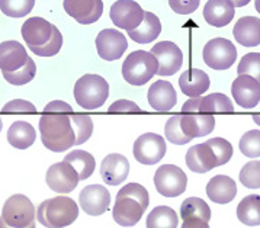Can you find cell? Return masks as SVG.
Instances as JSON below:
<instances>
[{
    "label": "cell",
    "mask_w": 260,
    "mask_h": 228,
    "mask_svg": "<svg viewBox=\"0 0 260 228\" xmlns=\"http://www.w3.org/2000/svg\"><path fill=\"white\" fill-rule=\"evenodd\" d=\"M22 38L40 57H54L62 47V35L55 25L44 18H29L22 25Z\"/></svg>",
    "instance_id": "1"
},
{
    "label": "cell",
    "mask_w": 260,
    "mask_h": 228,
    "mask_svg": "<svg viewBox=\"0 0 260 228\" xmlns=\"http://www.w3.org/2000/svg\"><path fill=\"white\" fill-rule=\"evenodd\" d=\"M148 192L143 185L129 183L125 185L116 195L112 215L116 224L121 227H133L143 218L148 208Z\"/></svg>",
    "instance_id": "2"
},
{
    "label": "cell",
    "mask_w": 260,
    "mask_h": 228,
    "mask_svg": "<svg viewBox=\"0 0 260 228\" xmlns=\"http://www.w3.org/2000/svg\"><path fill=\"white\" fill-rule=\"evenodd\" d=\"M40 133L42 144L54 153H61L76 145V133L70 115L45 112L40 119Z\"/></svg>",
    "instance_id": "3"
},
{
    "label": "cell",
    "mask_w": 260,
    "mask_h": 228,
    "mask_svg": "<svg viewBox=\"0 0 260 228\" xmlns=\"http://www.w3.org/2000/svg\"><path fill=\"white\" fill-rule=\"evenodd\" d=\"M79 217V207L72 198L55 197L40 204L37 209L38 222L47 228L72 225Z\"/></svg>",
    "instance_id": "4"
},
{
    "label": "cell",
    "mask_w": 260,
    "mask_h": 228,
    "mask_svg": "<svg viewBox=\"0 0 260 228\" xmlns=\"http://www.w3.org/2000/svg\"><path fill=\"white\" fill-rule=\"evenodd\" d=\"M35 221L37 209L25 195H13L2 208L0 228H35Z\"/></svg>",
    "instance_id": "5"
},
{
    "label": "cell",
    "mask_w": 260,
    "mask_h": 228,
    "mask_svg": "<svg viewBox=\"0 0 260 228\" xmlns=\"http://www.w3.org/2000/svg\"><path fill=\"white\" fill-rule=\"evenodd\" d=\"M109 84L102 76L84 74L74 84V99L84 109L94 111L108 101Z\"/></svg>",
    "instance_id": "6"
},
{
    "label": "cell",
    "mask_w": 260,
    "mask_h": 228,
    "mask_svg": "<svg viewBox=\"0 0 260 228\" xmlns=\"http://www.w3.org/2000/svg\"><path fill=\"white\" fill-rule=\"evenodd\" d=\"M158 72L157 58L147 51L131 52L122 64V76L125 82L133 86H143L154 77Z\"/></svg>",
    "instance_id": "7"
},
{
    "label": "cell",
    "mask_w": 260,
    "mask_h": 228,
    "mask_svg": "<svg viewBox=\"0 0 260 228\" xmlns=\"http://www.w3.org/2000/svg\"><path fill=\"white\" fill-rule=\"evenodd\" d=\"M205 64L214 70H227L237 58L236 45L225 38H214L207 42L202 52Z\"/></svg>",
    "instance_id": "8"
},
{
    "label": "cell",
    "mask_w": 260,
    "mask_h": 228,
    "mask_svg": "<svg viewBox=\"0 0 260 228\" xmlns=\"http://www.w3.org/2000/svg\"><path fill=\"white\" fill-rule=\"evenodd\" d=\"M157 192L166 198H176L186 190L187 177L180 167L165 165L157 169L154 175Z\"/></svg>",
    "instance_id": "9"
},
{
    "label": "cell",
    "mask_w": 260,
    "mask_h": 228,
    "mask_svg": "<svg viewBox=\"0 0 260 228\" xmlns=\"http://www.w3.org/2000/svg\"><path fill=\"white\" fill-rule=\"evenodd\" d=\"M166 141L161 135L147 133L140 135L134 143V157L141 165H156L166 154Z\"/></svg>",
    "instance_id": "10"
},
{
    "label": "cell",
    "mask_w": 260,
    "mask_h": 228,
    "mask_svg": "<svg viewBox=\"0 0 260 228\" xmlns=\"http://www.w3.org/2000/svg\"><path fill=\"white\" fill-rule=\"evenodd\" d=\"M144 13L143 8L134 0H118L111 6L109 16L119 29L133 31L143 22Z\"/></svg>",
    "instance_id": "11"
},
{
    "label": "cell",
    "mask_w": 260,
    "mask_h": 228,
    "mask_svg": "<svg viewBox=\"0 0 260 228\" xmlns=\"http://www.w3.org/2000/svg\"><path fill=\"white\" fill-rule=\"evenodd\" d=\"M47 185L57 193H70L79 185V173L69 161H60L47 170Z\"/></svg>",
    "instance_id": "12"
},
{
    "label": "cell",
    "mask_w": 260,
    "mask_h": 228,
    "mask_svg": "<svg viewBox=\"0 0 260 228\" xmlns=\"http://www.w3.org/2000/svg\"><path fill=\"white\" fill-rule=\"evenodd\" d=\"M151 54L158 61V76H173L177 70H180L183 64V54L182 50L177 47L175 42L161 41L153 45Z\"/></svg>",
    "instance_id": "13"
},
{
    "label": "cell",
    "mask_w": 260,
    "mask_h": 228,
    "mask_svg": "<svg viewBox=\"0 0 260 228\" xmlns=\"http://www.w3.org/2000/svg\"><path fill=\"white\" fill-rule=\"evenodd\" d=\"M128 48V42L124 34L118 29H104L96 37V50L101 58L106 61H114L122 57L125 50Z\"/></svg>",
    "instance_id": "14"
},
{
    "label": "cell",
    "mask_w": 260,
    "mask_h": 228,
    "mask_svg": "<svg viewBox=\"0 0 260 228\" xmlns=\"http://www.w3.org/2000/svg\"><path fill=\"white\" fill-rule=\"evenodd\" d=\"M62 6L69 16L82 25L94 23L104 13L102 0H64Z\"/></svg>",
    "instance_id": "15"
},
{
    "label": "cell",
    "mask_w": 260,
    "mask_h": 228,
    "mask_svg": "<svg viewBox=\"0 0 260 228\" xmlns=\"http://www.w3.org/2000/svg\"><path fill=\"white\" fill-rule=\"evenodd\" d=\"M79 202H80V208L87 215L98 217L108 211L111 204V193L105 186L94 183L86 186L80 192Z\"/></svg>",
    "instance_id": "16"
},
{
    "label": "cell",
    "mask_w": 260,
    "mask_h": 228,
    "mask_svg": "<svg viewBox=\"0 0 260 228\" xmlns=\"http://www.w3.org/2000/svg\"><path fill=\"white\" fill-rule=\"evenodd\" d=\"M231 93L241 108L253 109L260 102V83L251 76L240 74L231 84Z\"/></svg>",
    "instance_id": "17"
},
{
    "label": "cell",
    "mask_w": 260,
    "mask_h": 228,
    "mask_svg": "<svg viewBox=\"0 0 260 228\" xmlns=\"http://www.w3.org/2000/svg\"><path fill=\"white\" fill-rule=\"evenodd\" d=\"M234 106L229 96L222 93H211L208 96L190 97L182 106V112H233Z\"/></svg>",
    "instance_id": "18"
},
{
    "label": "cell",
    "mask_w": 260,
    "mask_h": 228,
    "mask_svg": "<svg viewBox=\"0 0 260 228\" xmlns=\"http://www.w3.org/2000/svg\"><path fill=\"white\" fill-rule=\"evenodd\" d=\"M186 165L193 173L204 175L214 167H218V158L212 147L205 141L202 144L190 147L186 153Z\"/></svg>",
    "instance_id": "19"
},
{
    "label": "cell",
    "mask_w": 260,
    "mask_h": 228,
    "mask_svg": "<svg viewBox=\"0 0 260 228\" xmlns=\"http://www.w3.org/2000/svg\"><path fill=\"white\" fill-rule=\"evenodd\" d=\"M150 106L157 112L172 111L177 104V94L173 84L166 80H157L150 86L147 94Z\"/></svg>",
    "instance_id": "20"
},
{
    "label": "cell",
    "mask_w": 260,
    "mask_h": 228,
    "mask_svg": "<svg viewBox=\"0 0 260 228\" xmlns=\"http://www.w3.org/2000/svg\"><path fill=\"white\" fill-rule=\"evenodd\" d=\"M31 57L25 47L18 41H5L0 44V70L2 73H15L22 69Z\"/></svg>",
    "instance_id": "21"
},
{
    "label": "cell",
    "mask_w": 260,
    "mask_h": 228,
    "mask_svg": "<svg viewBox=\"0 0 260 228\" xmlns=\"http://www.w3.org/2000/svg\"><path fill=\"white\" fill-rule=\"evenodd\" d=\"M129 173V163L122 154H109L101 165V175L106 185H121Z\"/></svg>",
    "instance_id": "22"
},
{
    "label": "cell",
    "mask_w": 260,
    "mask_h": 228,
    "mask_svg": "<svg viewBox=\"0 0 260 228\" xmlns=\"http://www.w3.org/2000/svg\"><path fill=\"white\" fill-rule=\"evenodd\" d=\"M180 128L190 140L211 134L215 128L214 115H201V112H189L180 115Z\"/></svg>",
    "instance_id": "23"
},
{
    "label": "cell",
    "mask_w": 260,
    "mask_h": 228,
    "mask_svg": "<svg viewBox=\"0 0 260 228\" xmlns=\"http://www.w3.org/2000/svg\"><path fill=\"white\" fill-rule=\"evenodd\" d=\"M234 6L230 0H208L204 8L205 21L215 28L227 26L234 19Z\"/></svg>",
    "instance_id": "24"
},
{
    "label": "cell",
    "mask_w": 260,
    "mask_h": 228,
    "mask_svg": "<svg viewBox=\"0 0 260 228\" xmlns=\"http://www.w3.org/2000/svg\"><path fill=\"white\" fill-rule=\"evenodd\" d=\"M236 41L243 47L260 45V19L256 16H243L233 28Z\"/></svg>",
    "instance_id": "25"
},
{
    "label": "cell",
    "mask_w": 260,
    "mask_h": 228,
    "mask_svg": "<svg viewBox=\"0 0 260 228\" xmlns=\"http://www.w3.org/2000/svg\"><path fill=\"white\" fill-rule=\"evenodd\" d=\"M207 195L215 204H229L237 195V185L231 177L225 175L214 176L207 185Z\"/></svg>",
    "instance_id": "26"
},
{
    "label": "cell",
    "mask_w": 260,
    "mask_h": 228,
    "mask_svg": "<svg viewBox=\"0 0 260 228\" xmlns=\"http://www.w3.org/2000/svg\"><path fill=\"white\" fill-rule=\"evenodd\" d=\"M209 76L204 70L190 69L182 73L179 77V86L182 93L189 97H199L209 89Z\"/></svg>",
    "instance_id": "27"
},
{
    "label": "cell",
    "mask_w": 260,
    "mask_h": 228,
    "mask_svg": "<svg viewBox=\"0 0 260 228\" xmlns=\"http://www.w3.org/2000/svg\"><path fill=\"white\" fill-rule=\"evenodd\" d=\"M161 32V23L160 19L157 18L154 13L151 12H146L144 13V19L140 23V26L128 31V37L133 41L138 42V44H150L154 40H157V37Z\"/></svg>",
    "instance_id": "28"
},
{
    "label": "cell",
    "mask_w": 260,
    "mask_h": 228,
    "mask_svg": "<svg viewBox=\"0 0 260 228\" xmlns=\"http://www.w3.org/2000/svg\"><path fill=\"white\" fill-rule=\"evenodd\" d=\"M37 133L29 122L25 121H16L9 126L8 131V141L12 147L18 150H26L35 143Z\"/></svg>",
    "instance_id": "29"
},
{
    "label": "cell",
    "mask_w": 260,
    "mask_h": 228,
    "mask_svg": "<svg viewBox=\"0 0 260 228\" xmlns=\"http://www.w3.org/2000/svg\"><path fill=\"white\" fill-rule=\"evenodd\" d=\"M237 217L243 224H246L249 227L260 225L259 195H247L246 198H243L237 207Z\"/></svg>",
    "instance_id": "30"
},
{
    "label": "cell",
    "mask_w": 260,
    "mask_h": 228,
    "mask_svg": "<svg viewBox=\"0 0 260 228\" xmlns=\"http://www.w3.org/2000/svg\"><path fill=\"white\" fill-rule=\"evenodd\" d=\"M64 161H69L76 169L80 180H86L92 176V173L94 172V165H96L94 157L83 150H73L72 153H69L64 157Z\"/></svg>",
    "instance_id": "31"
},
{
    "label": "cell",
    "mask_w": 260,
    "mask_h": 228,
    "mask_svg": "<svg viewBox=\"0 0 260 228\" xmlns=\"http://www.w3.org/2000/svg\"><path fill=\"white\" fill-rule=\"evenodd\" d=\"M177 214L170 207L154 208L147 217V228H177Z\"/></svg>",
    "instance_id": "32"
},
{
    "label": "cell",
    "mask_w": 260,
    "mask_h": 228,
    "mask_svg": "<svg viewBox=\"0 0 260 228\" xmlns=\"http://www.w3.org/2000/svg\"><path fill=\"white\" fill-rule=\"evenodd\" d=\"M180 218L185 221L187 218H201L208 221L211 219V209L208 204L201 198H187L180 205Z\"/></svg>",
    "instance_id": "33"
},
{
    "label": "cell",
    "mask_w": 260,
    "mask_h": 228,
    "mask_svg": "<svg viewBox=\"0 0 260 228\" xmlns=\"http://www.w3.org/2000/svg\"><path fill=\"white\" fill-rule=\"evenodd\" d=\"M73 129L76 133V145L83 144L86 143L90 135L93 133V121L89 115H79L72 114L70 115Z\"/></svg>",
    "instance_id": "34"
},
{
    "label": "cell",
    "mask_w": 260,
    "mask_h": 228,
    "mask_svg": "<svg viewBox=\"0 0 260 228\" xmlns=\"http://www.w3.org/2000/svg\"><path fill=\"white\" fill-rule=\"evenodd\" d=\"M35 0H0V11L9 18H23L34 9Z\"/></svg>",
    "instance_id": "35"
},
{
    "label": "cell",
    "mask_w": 260,
    "mask_h": 228,
    "mask_svg": "<svg viewBox=\"0 0 260 228\" xmlns=\"http://www.w3.org/2000/svg\"><path fill=\"white\" fill-rule=\"evenodd\" d=\"M37 74V66L32 58L28 60V62L19 69L18 72L15 73H3V77L8 83L15 84V86H22V84L29 83L31 80H34Z\"/></svg>",
    "instance_id": "36"
},
{
    "label": "cell",
    "mask_w": 260,
    "mask_h": 228,
    "mask_svg": "<svg viewBox=\"0 0 260 228\" xmlns=\"http://www.w3.org/2000/svg\"><path fill=\"white\" fill-rule=\"evenodd\" d=\"M240 151L246 157L256 158L260 157V131L259 129H251L241 137L240 140Z\"/></svg>",
    "instance_id": "37"
},
{
    "label": "cell",
    "mask_w": 260,
    "mask_h": 228,
    "mask_svg": "<svg viewBox=\"0 0 260 228\" xmlns=\"http://www.w3.org/2000/svg\"><path fill=\"white\" fill-rule=\"evenodd\" d=\"M240 182L249 189L260 187V161H249L240 170Z\"/></svg>",
    "instance_id": "38"
},
{
    "label": "cell",
    "mask_w": 260,
    "mask_h": 228,
    "mask_svg": "<svg viewBox=\"0 0 260 228\" xmlns=\"http://www.w3.org/2000/svg\"><path fill=\"white\" fill-rule=\"evenodd\" d=\"M237 73H239V76L240 74L251 76L253 79H256L260 83V52L246 54L240 61Z\"/></svg>",
    "instance_id": "39"
},
{
    "label": "cell",
    "mask_w": 260,
    "mask_h": 228,
    "mask_svg": "<svg viewBox=\"0 0 260 228\" xmlns=\"http://www.w3.org/2000/svg\"><path fill=\"white\" fill-rule=\"evenodd\" d=\"M165 134H166L167 140L173 144L183 145L190 141V138L183 134V131L180 128V115H175L167 121L166 126H165Z\"/></svg>",
    "instance_id": "40"
},
{
    "label": "cell",
    "mask_w": 260,
    "mask_h": 228,
    "mask_svg": "<svg viewBox=\"0 0 260 228\" xmlns=\"http://www.w3.org/2000/svg\"><path fill=\"white\" fill-rule=\"evenodd\" d=\"M207 143L212 147L214 153L217 154L218 166H224V165H227L231 160V157H233V145L230 144L227 140H224L221 137H217V138H211Z\"/></svg>",
    "instance_id": "41"
},
{
    "label": "cell",
    "mask_w": 260,
    "mask_h": 228,
    "mask_svg": "<svg viewBox=\"0 0 260 228\" xmlns=\"http://www.w3.org/2000/svg\"><path fill=\"white\" fill-rule=\"evenodd\" d=\"M201 0H169V5L172 11L179 15H190L198 11Z\"/></svg>",
    "instance_id": "42"
},
{
    "label": "cell",
    "mask_w": 260,
    "mask_h": 228,
    "mask_svg": "<svg viewBox=\"0 0 260 228\" xmlns=\"http://www.w3.org/2000/svg\"><path fill=\"white\" fill-rule=\"evenodd\" d=\"M3 112H37V108L23 99H15L11 101L9 104H6L2 108Z\"/></svg>",
    "instance_id": "43"
},
{
    "label": "cell",
    "mask_w": 260,
    "mask_h": 228,
    "mask_svg": "<svg viewBox=\"0 0 260 228\" xmlns=\"http://www.w3.org/2000/svg\"><path fill=\"white\" fill-rule=\"evenodd\" d=\"M109 112H141V108L133 101L119 99L109 106Z\"/></svg>",
    "instance_id": "44"
},
{
    "label": "cell",
    "mask_w": 260,
    "mask_h": 228,
    "mask_svg": "<svg viewBox=\"0 0 260 228\" xmlns=\"http://www.w3.org/2000/svg\"><path fill=\"white\" fill-rule=\"evenodd\" d=\"M45 112H69V114H73V108L69 104L62 102V101H54L50 102L48 105H45L44 108Z\"/></svg>",
    "instance_id": "45"
},
{
    "label": "cell",
    "mask_w": 260,
    "mask_h": 228,
    "mask_svg": "<svg viewBox=\"0 0 260 228\" xmlns=\"http://www.w3.org/2000/svg\"><path fill=\"white\" fill-rule=\"evenodd\" d=\"M180 228H209V224L208 221L201 218H187L183 221Z\"/></svg>",
    "instance_id": "46"
},
{
    "label": "cell",
    "mask_w": 260,
    "mask_h": 228,
    "mask_svg": "<svg viewBox=\"0 0 260 228\" xmlns=\"http://www.w3.org/2000/svg\"><path fill=\"white\" fill-rule=\"evenodd\" d=\"M230 2L233 3V6H234V8H243V6L249 5L250 0H230Z\"/></svg>",
    "instance_id": "47"
},
{
    "label": "cell",
    "mask_w": 260,
    "mask_h": 228,
    "mask_svg": "<svg viewBox=\"0 0 260 228\" xmlns=\"http://www.w3.org/2000/svg\"><path fill=\"white\" fill-rule=\"evenodd\" d=\"M253 121H254V122H256V124L260 126V114L253 115Z\"/></svg>",
    "instance_id": "48"
},
{
    "label": "cell",
    "mask_w": 260,
    "mask_h": 228,
    "mask_svg": "<svg viewBox=\"0 0 260 228\" xmlns=\"http://www.w3.org/2000/svg\"><path fill=\"white\" fill-rule=\"evenodd\" d=\"M254 6H256V11L260 13V0H256V2H254Z\"/></svg>",
    "instance_id": "49"
},
{
    "label": "cell",
    "mask_w": 260,
    "mask_h": 228,
    "mask_svg": "<svg viewBox=\"0 0 260 228\" xmlns=\"http://www.w3.org/2000/svg\"><path fill=\"white\" fill-rule=\"evenodd\" d=\"M0 131H2V119H0Z\"/></svg>",
    "instance_id": "50"
}]
</instances>
